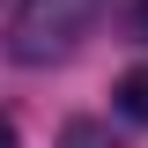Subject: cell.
Listing matches in <instances>:
<instances>
[{"label":"cell","mask_w":148,"mask_h":148,"mask_svg":"<svg viewBox=\"0 0 148 148\" xmlns=\"http://www.w3.org/2000/svg\"><path fill=\"white\" fill-rule=\"evenodd\" d=\"M96 15H104V0H22L15 22H8V59L15 67H52L96 30Z\"/></svg>","instance_id":"obj_1"},{"label":"cell","mask_w":148,"mask_h":148,"mask_svg":"<svg viewBox=\"0 0 148 148\" xmlns=\"http://www.w3.org/2000/svg\"><path fill=\"white\" fill-rule=\"evenodd\" d=\"M111 104H119V119L148 126V67H126V74H119V89H111Z\"/></svg>","instance_id":"obj_2"},{"label":"cell","mask_w":148,"mask_h":148,"mask_svg":"<svg viewBox=\"0 0 148 148\" xmlns=\"http://www.w3.org/2000/svg\"><path fill=\"white\" fill-rule=\"evenodd\" d=\"M59 148H126V141H119L104 119H67V126H59Z\"/></svg>","instance_id":"obj_3"},{"label":"cell","mask_w":148,"mask_h":148,"mask_svg":"<svg viewBox=\"0 0 148 148\" xmlns=\"http://www.w3.org/2000/svg\"><path fill=\"white\" fill-rule=\"evenodd\" d=\"M126 22H133V37L148 45V0H133V15H126Z\"/></svg>","instance_id":"obj_4"},{"label":"cell","mask_w":148,"mask_h":148,"mask_svg":"<svg viewBox=\"0 0 148 148\" xmlns=\"http://www.w3.org/2000/svg\"><path fill=\"white\" fill-rule=\"evenodd\" d=\"M0 148H22V133H15V119L0 111Z\"/></svg>","instance_id":"obj_5"}]
</instances>
